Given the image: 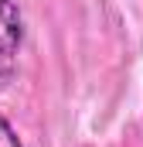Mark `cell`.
I'll return each instance as SVG.
<instances>
[{"label":"cell","instance_id":"cell-2","mask_svg":"<svg viewBox=\"0 0 143 147\" xmlns=\"http://www.w3.org/2000/svg\"><path fill=\"white\" fill-rule=\"evenodd\" d=\"M0 147H24L21 144V137H17V130L10 127V120L0 113Z\"/></svg>","mask_w":143,"mask_h":147},{"label":"cell","instance_id":"cell-1","mask_svg":"<svg viewBox=\"0 0 143 147\" xmlns=\"http://www.w3.org/2000/svg\"><path fill=\"white\" fill-rule=\"evenodd\" d=\"M21 38H24V21H21V10L14 0H0V75L14 72V55L21 48Z\"/></svg>","mask_w":143,"mask_h":147}]
</instances>
